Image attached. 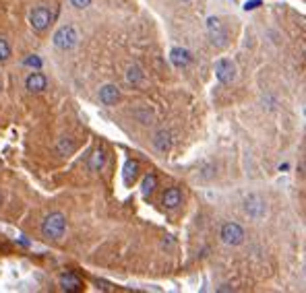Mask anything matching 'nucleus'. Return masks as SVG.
<instances>
[{
	"mask_svg": "<svg viewBox=\"0 0 306 293\" xmlns=\"http://www.w3.org/2000/svg\"><path fill=\"white\" fill-rule=\"evenodd\" d=\"M67 232V217L63 213H50L42 223V236L48 240H60Z\"/></svg>",
	"mask_w": 306,
	"mask_h": 293,
	"instance_id": "obj_1",
	"label": "nucleus"
},
{
	"mask_svg": "<svg viewBox=\"0 0 306 293\" xmlns=\"http://www.w3.org/2000/svg\"><path fill=\"white\" fill-rule=\"evenodd\" d=\"M77 40H79V36H77V31H75V27L73 25H65V27H60L56 34H54V46L58 48V50H73L75 46H77Z\"/></svg>",
	"mask_w": 306,
	"mask_h": 293,
	"instance_id": "obj_2",
	"label": "nucleus"
},
{
	"mask_svg": "<svg viewBox=\"0 0 306 293\" xmlns=\"http://www.w3.org/2000/svg\"><path fill=\"white\" fill-rule=\"evenodd\" d=\"M220 236H222L224 244H228V246H238V244L244 242V230L238 223H226L222 227V234Z\"/></svg>",
	"mask_w": 306,
	"mask_h": 293,
	"instance_id": "obj_3",
	"label": "nucleus"
},
{
	"mask_svg": "<svg viewBox=\"0 0 306 293\" xmlns=\"http://www.w3.org/2000/svg\"><path fill=\"white\" fill-rule=\"evenodd\" d=\"M216 77H218V81L224 83V85L234 83V79H236V67H234V62H232V60H226V58L218 60V62H216Z\"/></svg>",
	"mask_w": 306,
	"mask_h": 293,
	"instance_id": "obj_4",
	"label": "nucleus"
},
{
	"mask_svg": "<svg viewBox=\"0 0 306 293\" xmlns=\"http://www.w3.org/2000/svg\"><path fill=\"white\" fill-rule=\"evenodd\" d=\"M29 23H32V27H34L36 31L48 29V25L52 23V13H50V9H46V7L34 9L32 15H29Z\"/></svg>",
	"mask_w": 306,
	"mask_h": 293,
	"instance_id": "obj_5",
	"label": "nucleus"
},
{
	"mask_svg": "<svg viewBox=\"0 0 306 293\" xmlns=\"http://www.w3.org/2000/svg\"><path fill=\"white\" fill-rule=\"evenodd\" d=\"M244 211H247V215L251 219H263L265 213H267V207H265V201L261 197L253 194V197H249L247 201H244Z\"/></svg>",
	"mask_w": 306,
	"mask_h": 293,
	"instance_id": "obj_6",
	"label": "nucleus"
},
{
	"mask_svg": "<svg viewBox=\"0 0 306 293\" xmlns=\"http://www.w3.org/2000/svg\"><path fill=\"white\" fill-rule=\"evenodd\" d=\"M207 31H209V38L213 44H218V46H224L226 44V29L222 27V21L216 19V17H211L207 19Z\"/></svg>",
	"mask_w": 306,
	"mask_h": 293,
	"instance_id": "obj_7",
	"label": "nucleus"
},
{
	"mask_svg": "<svg viewBox=\"0 0 306 293\" xmlns=\"http://www.w3.org/2000/svg\"><path fill=\"white\" fill-rule=\"evenodd\" d=\"M118 100H120V91L116 85H104L100 89V102L104 106H114Z\"/></svg>",
	"mask_w": 306,
	"mask_h": 293,
	"instance_id": "obj_8",
	"label": "nucleus"
},
{
	"mask_svg": "<svg viewBox=\"0 0 306 293\" xmlns=\"http://www.w3.org/2000/svg\"><path fill=\"white\" fill-rule=\"evenodd\" d=\"M170 60H172V64L174 67H178V69H185V67H189L191 64V52L189 50H185V48H174L172 52H170Z\"/></svg>",
	"mask_w": 306,
	"mask_h": 293,
	"instance_id": "obj_9",
	"label": "nucleus"
},
{
	"mask_svg": "<svg viewBox=\"0 0 306 293\" xmlns=\"http://www.w3.org/2000/svg\"><path fill=\"white\" fill-rule=\"evenodd\" d=\"M25 87L32 93H40V91H44L48 87V79L42 73H32L27 77V81H25Z\"/></svg>",
	"mask_w": 306,
	"mask_h": 293,
	"instance_id": "obj_10",
	"label": "nucleus"
},
{
	"mask_svg": "<svg viewBox=\"0 0 306 293\" xmlns=\"http://www.w3.org/2000/svg\"><path fill=\"white\" fill-rule=\"evenodd\" d=\"M180 205H182V192L178 188H170L164 194V207L170 209V211H176Z\"/></svg>",
	"mask_w": 306,
	"mask_h": 293,
	"instance_id": "obj_11",
	"label": "nucleus"
},
{
	"mask_svg": "<svg viewBox=\"0 0 306 293\" xmlns=\"http://www.w3.org/2000/svg\"><path fill=\"white\" fill-rule=\"evenodd\" d=\"M153 145H156L158 151L168 153L172 149V135L168 130H160V133H156V137H153Z\"/></svg>",
	"mask_w": 306,
	"mask_h": 293,
	"instance_id": "obj_12",
	"label": "nucleus"
},
{
	"mask_svg": "<svg viewBox=\"0 0 306 293\" xmlns=\"http://www.w3.org/2000/svg\"><path fill=\"white\" fill-rule=\"evenodd\" d=\"M60 287H63L65 291H81L83 283H81V279L77 275L67 273V275H63V279H60Z\"/></svg>",
	"mask_w": 306,
	"mask_h": 293,
	"instance_id": "obj_13",
	"label": "nucleus"
},
{
	"mask_svg": "<svg viewBox=\"0 0 306 293\" xmlns=\"http://www.w3.org/2000/svg\"><path fill=\"white\" fill-rule=\"evenodd\" d=\"M137 176H139V164H137V161H133V159H129L127 164H125V170H122V178H125V184L131 186V184L137 180Z\"/></svg>",
	"mask_w": 306,
	"mask_h": 293,
	"instance_id": "obj_14",
	"label": "nucleus"
},
{
	"mask_svg": "<svg viewBox=\"0 0 306 293\" xmlns=\"http://www.w3.org/2000/svg\"><path fill=\"white\" fill-rule=\"evenodd\" d=\"M104 166H106V153L102 149L94 151V155L89 157V170L91 172H100Z\"/></svg>",
	"mask_w": 306,
	"mask_h": 293,
	"instance_id": "obj_15",
	"label": "nucleus"
},
{
	"mask_svg": "<svg viewBox=\"0 0 306 293\" xmlns=\"http://www.w3.org/2000/svg\"><path fill=\"white\" fill-rule=\"evenodd\" d=\"M156 184H158V178L153 176V174H147L145 180H143V186H141V192H143V197H149V194L156 190Z\"/></svg>",
	"mask_w": 306,
	"mask_h": 293,
	"instance_id": "obj_16",
	"label": "nucleus"
},
{
	"mask_svg": "<svg viewBox=\"0 0 306 293\" xmlns=\"http://www.w3.org/2000/svg\"><path fill=\"white\" fill-rule=\"evenodd\" d=\"M127 81H129L131 85H139V83L143 81V71H141L139 67H131L129 73H127Z\"/></svg>",
	"mask_w": 306,
	"mask_h": 293,
	"instance_id": "obj_17",
	"label": "nucleus"
},
{
	"mask_svg": "<svg viewBox=\"0 0 306 293\" xmlns=\"http://www.w3.org/2000/svg\"><path fill=\"white\" fill-rule=\"evenodd\" d=\"M11 58V46L7 40L0 38V62H7Z\"/></svg>",
	"mask_w": 306,
	"mask_h": 293,
	"instance_id": "obj_18",
	"label": "nucleus"
},
{
	"mask_svg": "<svg viewBox=\"0 0 306 293\" xmlns=\"http://www.w3.org/2000/svg\"><path fill=\"white\" fill-rule=\"evenodd\" d=\"M58 149H60V153H73L75 151V145L69 141V139H63V141H60V145H58Z\"/></svg>",
	"mask_w": 306,
	"mask_h": 293,
	"instance_id": "obj_19",
	"label": "nucleus"
},
{
	"mask_svg": "<svg viewBox=\"0 0 306 293\" xmlns=\"http://www.w3.org/2000/svg\"><path fill=\"white\" fill-rule=\"evenodd\" d=\"M71 5H73L75 9H87V7L91 5V0H71Z\"/></svg>",
	"mask_w": 306,
	"mask_h": 293,
	"instance_id": "obj_20",
	"label": "nucleus"
},
{
	"mask_svg": "<svg viewBox=\"0 0 306 293\" xmlns=\"http://www.w3.org/2000/svg\"><path fill=\"white\" fill-rule=\"evenodd\" d=\"M25 64H29V67H42V60L40 58H27Z\"/></svg>",
	"mask_w": 306,
	"mask_h": 293,
	"instance_id": "obj_21",
	"label": "nucleus"
},
{
	"mask_svg": "<svg viewBox=\"0 0 306 293\" xmlns=\"http://www.w3.org/2000/svg\"><path fill=\"white\" fill-rule=\"evenodd\" d=\"M259 5H261V0H251V3L244 5V9H247V11H253V9H257Z\"/></svg>",
	"mask_w": 306,
	"mask_h": 293,
	"instance_id": "obj_22",
	"label": "nucleus"
},
{
	"mask_svg": "<svg viewBox=\"0 0 306 293\" xmlns=\"http://www.w3.org/2000/svg\"><path fill=\"white\" fill-rule=\"evenodd\" d=\"M0 87H3V85H0Z\"/></svg>",
	"mask_w": 306,
	"mask_h": 293,
	"instance_id": "obj_23",
	"label": "nucleus"
}]
</instances>
